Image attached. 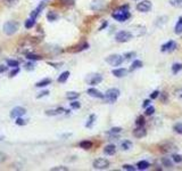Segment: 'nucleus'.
Returning a JSON list of instances; mask_svg holds the SVG:
<instances>
[{
	"label": "nucleus",
	"mask_w": 182,
	"mask_h": 171,
	"mask_svg": "<svg viewBox=\"0 0 182 171\" xmlns=\"http://www.w3.org/2000/svg\"><path fill=\"white\" fill-rule=\"evenodd\" d=\"M158 96H159V91H158V90H155V91H153V93L150 94V99H156Z\"/></svg>",
	"instance_id": "09e8293b"
},
{
	"label": "nucleus",
	"mask_w": 182,
	"mask_h": 171,
	"mask_svg": "<svg viewBox=\"0 0 182 171\" xmlns=\"http://www.w3.org/2000/svg\"><path fill=\"white\" fill-rule=\"evenodd\" d=\"M175 33L176 34H182V17L179 19L175 25Z\"/></svg>",
	"instance_id": "cd10ccee"
},
{
	"label": "nucleus",
	"mask_w": 182,
	"mask_h": 171,
	"mask_svg": "<svg viewBox=\"0 0 182 171\" xmlns=\"http://www.w3.org/2000/svg\"><path fill=\"white\" fill-rule=\"evenodd\" d=\"M39 14H40V13L38 12V10H37V9H35V10H33L32 13H31V19H37V16H38Z\"/></svg>",
	"instance_id": "3c124183"
},
{
	"label": "nucleus",
	"mask_w": 182,
	"mask_h": 171,
	"mask_svg": "<svg viewBox=\"0 0 182 171\" xmlns=\"http://www.w3.org/2000/svg\"><path fill=\"white\" fill-rule=\"evenodd\" d=\"M43 8H45V4H41V5H40L39 7H38V8H37V10H38V12H41V10H42V9H43Z\"/></svg>",
	"instance_id": "052dcab7"
},
{
	"label": "nucleus",
	"mask_w": 182,
	"mask_h": 171,
	"mask_svg": "<svg viewBox=\"0 0 182 171\" xmlns=\"http://www.w3.org/2000/svg\"><path fill=\"white\" fill-rule=\"evenodd\" d=\"M134 56H136V53H134V51H130V53H126V54H124V57H125V59H131V58H133Z\"/></svg>",
	"instance_id": "a18cd8bd"
},
{
	"label": "nucleus",
	"mask_w": 182,
	"mask_h": 171,
	"mask_svg": "<svg viewBox=\"0 0 182 171\" xmlns=\"http://www.w3.org/2000/svg\"><path fill=\"white\" fill-rule=\"evenodd\" d=\"M18 27H20L18 22H16V21H8L4 25V32L6 33L7 36H12V34H15L17 32Z\"/></svg>",
	"instance_id": "f03ea898"
},
{
	"label": "nucleus",
	"mask_w": 182,
	"mask_h": 171,
	"mask_svg": "<svg viewBox=\"0 0 182 171\" xmlns=\"http://www.w3.org/2000/svg\"><path fill=\"white\" fill-rule=\"evenodd\" d=\"M5 71H7V66H5V65H0V73H2V72H5Z\"/></svg>",
	"instance_id": "bf43d9fd"
},
{
	"label": "nucleus",
	"mask_w": 182,
	"mask_h": 171,
	"mask_svg": "<svg viewBox=\"0 0 182 171\" xmlns=\"http://www.w3.org/2000/svg\"><path fill=\"white\" fill-rule=\"evenodd\" d=\"M161 150L164 153H172L173 151L176 150V146L174 144H172V143H165V144L161 145Z\"/></svg>",
	"instance_id": "ddd939ff"
},
{
	"label": "nucleus",
	"mask_w": 182,
	"mask_h": 171,
	"mask_svg": "<svg viewBox=\"0 0 182 171\" xmlns=\"http://www.w3.org/2000/svg\"><path fill=\"white\" fill-rule=\"evenodd\" d=\"M34 23H35V19H26L25 21V24H24V26H25L26 29H31L33 25H34Z\"/></svg>",
	"instance_id": "f704fd0d"
},
{
	"label": "nucleus",
	"mask_w": 182,
	"mask_h": 171,
	"mask_svg": "<svg viewBox=\"0 0 182 171\" xmlns=\"http://www.w3.org/2000/svg\"><path fill=\"white\" fill-rule=\"evenodd\" d=\"M140 67H142V62L139 61V59H136V61H133V63H132V65H131L130 71L138 70V69H140Z\"/></svg>",
	"instance_id": "4be33fe9"
},
{
	"label": "nucleus",
	"mask_w": 182,
	"mask_h": 171,
	"mask_svg": "<svg viewBox=\"0 0 182 171\" xmlns=\"http://www.w3.org/2000/svg\"><path fill=\"white\" fill-rule=\"evenodd\" d=\"M25 113H26L25 108L21 107V106H17V107H15L12 110V112H10V118H15V119H17V118L23 116Z\"/></svg>",
	"instance_id": "9b49d317"
},
{
	"label": "nucleus",
	"mask_w": 182,
	"mask_h": 171,
	"mask_svg": "<svg viewBox=\"0 0 182 171\" xmlns=\"http://www.w3.org/2000/svg\"><path fill=\"white\" fill-rule=\"evenodd\" d=\"M166 22H167V17L166 16H162V17H159V19H157V21H156V26H163L164 24H166Z\"/></svg>",
	"instance_id": "a878e982"
},
{
	"label": "nucleus",
	"mask_w": 182,
	"mask_h": 171,
	"mask_svg": "<svg viewBox=\"0 0 182 171\" xmlns=\"http://www.w3.org/2000/svg\"><path fill=\"white\" fill-rule=\"evenodd\" d=\"M151 7H153V5L149 0H142L141 2H139L136 5V10L140 13H148L151 9Z\"/></svg>",
	"instance_id": "1a4fd4ad"
},
{
	"label": "nucleus",
	"mask_w": 182,
	"mask_h": 171,
	"mask_svg": "<svg viewBox=\"0 0 182 171\" xmlns=\"http://www.w3.org/2000/svg\"><path fill=\"white\" fill-rule=\"evenodd\" d=\"M18 72H20V69H18V67H15V70H14V71H12V72H10V76H16V74H17Z\"/></svg>",
	"instance_id": "864d4df0"
},
{
	"label": "nucleus",
	"mask_w": 182,
	"mask_h": 171,
	"mask_svg": "<svg viewBox=\"0 0 182 171\" xmlns=\"http://www.w3.org/2000/svg\"></svg>",
	"instance_id": "0e129e2a"
},
{
	"label": "nucleus",
	"mask_w": 182,
	"mask_h": 171,
	"mask_svg": "<svg viewBox=\"0 0 182 171\" xmlns=\"http://www.w3.org/2000/svg\"><path fill=\"white\" fill-rule=\"evenodd\" d=\"M48 94H49V91H48V90H45V91L40 93L39 95H38V98H41V97H43V96H47Z\"/></svg>",
	"instance_id": "603ef678"
},
{
	"label": "nucleus",
	"mask_w": 182,
	"mask_h": 171,
	"mask_svg": "<svg viewBox=\"0 0 182 171\" xmlns=\"http://www.w3.org/2000/svg\"><path fill=\"white\" fill-rule=\"evenodd\" d=\"M149 104H150V99H146V101H143V104H142V107H148L149 106Z\"/></svg>",
	"instance_id": "6e6d98bb"
},
{
	"label": "nucleus",
	"mask_w": 182,
	"mask_h": 171,
	"mask_svg": "<svg viewBox=\"0 0 182 171\" xmlns=\"http://www.w3.org/2000/svg\"><path fill=\"white\" fill-rule=\"evenodd\" d=\"M26 57L30 59V61H40V59H42V57L41 56H38V55H34L32 53H30V54H27Z\"/></svg>",
	"instance_id": "c9c22d12"
},
{
	"label": "nucleus",
	"mask_w": 182,
	"mask_h": 171,
	"mask_svg": "<svg viewBox=\"0 0 182 171\" xmlns=\"http://www.w3.org/2000/svg\"><path fill=\"white\" fill-rule=\"evenodd\" d=\"M108 25V23H107V22H106V21H105L104 23H103V25L100 26V27H99V31H101V30H104L105 27H106V26Z\"/></svg>",
	"instance_id": "13d9d810"
},
{
	"label": "nucleus",
	"mask_w": 182,
	"mask_h": 171,
	"mask_svg": "<svg viewBox=\"0 0 182 171\" xmlns=\"http://www.w3.org/2000/svg\"><path fill=\"white\" fill-rule=\"evenodd\" d=\"M80 147L83 148V150H90L91 147H92V143L89 141V140H82L80 143Z\"/></svg>",
	"instance_id": "393cba45"
},
{
	"label": "nucleus",
	"mask_w": 182,
	"mask_h": 171,
	"mask_svg": "<svg viewBox=\"0 0 182 171\" xmlns=\"http://www.w3.org/2000/svg\"><path fill=\"white\" fill-rule=\"evenodd\" d=\"M112 16L116 19V21H118V22H124V21L130 19L131 14L129 13V10H123V9H120L118 8L115 13L112 14Z\"/></svg>",
	"instance_id": "20e7f679"
},
{
	"label": "nucleus",
	"mask_w": 182,
	"mask_h": 171,
	"mask_svg": "<svg viewBox=\"0 0 182 171\" xmlns=\"http://www.w3.org/2000/svg\"><path fill=\"white\" fill-rule=\"evenodd\" d=\"M175 48H176V44H175V41H173V40H170L169 42H166L165 44H163L162 46V49L161 50L162 51H173V50H175Z\"/></svg>",
	"instance_id": "f8f14e48"
},
{
	"label": "nucleus",
	"mask_w": 182,
	"mask_h": 171,
	"mask_svg": "<svg viewBox=\"0 0 182 171\" xmlns=\"http://www.w3.org/2000/svg\"><path fill=\"white\" fill-rule=\"evenodd\" d=\"M120 96V90L117 88H111L106 91V94L104 95V99L106 101V103H114L118 98Z\"/></svg>",
	"instance_id": "7ed1b4c3"
},
{
	"label": "nucleus",
	"mask_w": 182,
	"mask_h": 171,
	"mask_svg": "<svg viewBox=\"0 0 182 171\" xmlns=\"http://www.w3.org/2000/svg\"><path fill=\"white\" fill-rule=\"evenodd\" d=\"M123 170H128V171H134L136 168L133 165H130V164H124L123 165Z\"/></svg>",
	"instance_id": "de8ad7c7"
},
{
	"label": "nucleus",
	"mask_w": 182,
	"mask_h": 171,
	"mask_svg": "<svg viewBox=\"0 0 182 171\" xmlns=\"http://www.w3.org/2000/svg\"><path fill=\"white\" fill-rule=\"evenodd\" d=\"M146 115H153V114L155 113V107L154 106H148V107L146 108Z\"/></svg>",
	"instance_id": "79ce46f5"
},
{
	"label": "nucleus",
	"mask_w": 182,
	"mask_h": 171,
	"mask_svg": "<svg viewBox=\"0 0 182 171\" xmlns=\"http://www.w3.org/2000/svg\"><path fill=\"white\" fill-rule=\"evenodd\" d=\"M132 39L130 31H120L115 36V40L117 42H128Z\"/></svg>",
	"instance_id": "0eeeda50"
},
{
	"label": "nucleus",
	"mask_w": 182,
	"mask_h": 171,
	"mask_svg": "<svg viewBox=\"0 0 182 171\" xmlns=\"http://www.w3.org/2000/svg\"><path fill=\"white\" fill-rule=\"evenodd\" d=\"M0 53H1V46H0Z\"/></svg>",
	"instance_id": "e2e57ef3"
},
{
	"label": "nucleus",
	"mask_w": 182,
	"mask_h": 171,
	"mask_svg": "<svg viewBox=\"0 0 182 171\" xmlns=\"http://www.w3.org/2000/svg\"><path fill=\"white\" fill-rule=\"evenodd\" d=\"M71 107H72V108H75V110H78V108L81 107V104H80L79 101H72Z\"/></svg>",
	"instance_id": "49530a36"
},
{
	"label": "nucleus",
	"mask_w": 182,
	"mask_h": 171,
	"mask_svg": "<svg viewBox=\"0 0 182 171\" xmlns=\"http://www.w3.org/2000/svg\"><path fill=\"white\" fill-rule=\"evenodd\" d=\"M25 66H26V70H33L34 69V64L32 63H27Z\"/></svg>",
	"instance_id": "5fc2aeb1"
},
{
	"label": "nucleus",
	"mask_w": 182,
	"mask_h": 171,
	"mask_svg": "<svg viewBox=\"0 0 182 171\" xmlns=\"http://www.w3.org/2000/svg\"><path fill=\"white\" fill-rule=\"evenodd\" d=\"M136 167H138V168H136L138 170H146V169H148L149 163H148L147 161H140V162H138Z\"/></svg>",
	"instance_id": "5701e85b"
},
{
	"label": "nucleus",
	"mask_w": 182,
	"mask_h": 171,
	"mask_svg": "<svg viewBox=\"0 0 182 171\" xmlns=\"http://www.w3.org/2000/svg\"><path fill=\"white\" fill-rule=\"evenodd\" d=\"M143 124H145V118H143L142 115L138 116V119L136 121V127H143Z\"/></svg>",
	"instance_id": "e433bc0d"
},
{
	"label": "nucleus",
	"mask_w": 182,
	"mask_h": 171,
	"mask_svg": "<svg viewBox=\"0 0 182 171\" xmlns=\"http://www.w3.org/2000/svg\"><path fill=\"white\" fill-rule=\"evenodd\" d=\"M87 81L91 86H96V84H98V83H100L103 81V76H100V74H98V73L90 74V76L87 78Z\"/></svg>",
	"instance_id": "9d476101"
},
{
	"label": "nucleus",
	"mask_w": 182,
	"mask_h": 171,
	"mask_svg": "<svg viewBox=\"0 0 182 171\" xmlns=\"http://www.w3.org/2000/svg\"><path fill=\"white\" fill-rule=\"evenodd\" d=\"M4 139V136H0V140H2Z\"/></svg>",
	"instance_id": "680f3d73"
},
{
	"label": "nucleus",
	"mask_w": 182,
	"mask_h": 171,
	"mask_svg": "<svg viewBox=\"0 0 182 171\" xmlns=\"http://www.w3.org/2000/svg\"><path fill=\"white\" fill-rule=\"evenodd\" d=\"M68 76H70V72L68 71H66V72H63L60 76H58V82L59 83H64L67 81V79H68Z\"/></svg>",
	"instance_id": "412c9836"
},
{
	"label": "nucleus",
	"mask_w": 182,
	"mask_h": 171,
	"mask_svg": "<svg viewBox=\"0 0 182 171\" xmlns=\"http://www.w3.org/2000/svg\"><path fill=\"white\" fill-rule=\"evenodd\" d=\"M175 96L178 97V98H180V99H182V88H179L175 90Z\"/></svg>",
	"instance_id": "8fccbe9b"
},
{
	"label": "nucleus",
	"mask_w": 182,
	"mask_h": 171,
	"mask_svg": "<svg viewBox=\"0 0 182 171\" xmlns=\"http://www.w3.org/2000/svg\"><path fill=\"white\" fill-rule=\"evenodd\" d=\"M115 152H116V147H115V145H107L104 148V153L105 154H107V155H114Z\"/></svg>",
	"instance_id": "6ab92c4d"
},
{
	"label": "nucleus",
	"mask_w": 182,
	"mask_h": 171,
	"mask_svg": "<svg viewBox=\"0 0 182 171\" xmlns=\"http://www.w3.org/2000/svg\"><path fill=\"white\" fill-rule=\"evenodd\" d=\"M34 46H35V42L33 41V39H27V40H24V41L20 44L18 51L27 55V54H30V53H32L33 51Z\"/></svg>",
	"instance_id": "f257e3e1"
},
{
	"label": "nucleus",
	"mask_w": 182,
	"mask_h": 171,
	"mask_svg": "<svg viewBox=\"0 0 182 171\" xmlns=\"http://www.w3.org/2000/svg\"><path fill=\"white\" fill-rule=\"evenodd\" d=\"M181 70H182V64H180V63L173 64V66H172V72H173L174 74H176L179 71H181Z\"/></svg>",
	"instance_id": "72a5a7b5"
},
{
	"label": "nucleus",
	"mask_w": 182,
	"mask_h": 171,
	"mask_svg": "<svg viewBox=\"0 0 182 171\" xmlns=\"http://www.w3.org/2000/svg\"><path fill=\"white\" fill-rule=\"evenodd\" d=\"M170 5L176 8H182V0H170Z\"/></svg>",
	"instance_id": "2f4dec72"
},
{
	"label": "nucleus",
	"mask_w": 182,
	"mask_h": 171,
	"mask_svg": "<svg viewBox=\"0 0 182 171\" xmlns=\"http://www.w3.org/2000/svg\"><path fill=\"white\" fill-rule=\"evenodd\" d=\"M65 110L63 107H56V108H51V110H47L46 111V114L49 115V116H54V115H59V114L64 113Z\"/></svg>",
	"instance_id": "dca6fc26"
},
{
	"label": "nucleus",
	"mask_w": 182,
	"mask_h": 171,
	"mask_svg": "<svg viewBox=\"0 0 182 171\" xmlns=\"http://www.w3.org/2000/svg\"><path fill=\"white\" fill-rule=\"evenodd\" d=\"M172 158H173V161L176 162V163H181L182 162V155H180V154H174L172 156Z\"/></svg>",
	"instance_id": "37998d69"
},
{
	"label": "nucleus",
	"mask_w": 182,
	"mask_h": 171,
	"mask_svg": "<svg viewBox=\"0 0 182 171\" xmlns=\"http://www.w3.org/2000/svg\"><path fill=\"white\" fill-rule=\"evenodd\" d=\"M5 160H6V155H5L4 153L0 152V163H1V162H4Z\"/></svg>",
	"instance_id": "4d7b16f0"
},
{
	"label": "nucleus",
	"mask_w": 182,
	"mask_h": 171,
	"mask_svg": "<svg viewBox=\"0 0 182 171\" xmlns=\"http://www.w3.org/2000/svg\"><path fill=\"white\" fill-rule=\"evenodd\" d=\"M146 27L142 25H132L130 27V33L132 36V38H139L142 37L143 34L146 33Z\"/></svg>",
	"instance_id": "39448f33"
},
{
	"label": "nucleus",
	"mask_w": 182,
	"mask_h": 171,
	"mask_svg": "<svg viewBox=\"0 0 182 171\" xmlns=\"http://www.w3.org/2000/svg\"><path fill=\"white\" fill-rule=\"evenodd\" d=\"M7 65L8 66H12V67H18V62L17 61H14V59H8L7 61Z\"/></svg>",
	"instance_id": "ea45409f"
},
{
	"label": "nucleus",
	"mask_w": 182,
	"mask_h": 171,
	"mask_svg": "<svg viewBox=\"0 0 182 171\" xmlns=\"http://www.w3.org/2000/svg\"><path fill=\"white\" fill-rule=\"evenodd\" d=\"M16 124H17V126H25L26 120L22 119V116H21V118H17V120H16Z\"/></svg>",
	"instance_id": "c03bdc74"
},
{
	"label": "nucleus",
	"mask_w": 182,
	"mask_h": 171,
	"mask_svg": "<svg viewBox=\"0 0 182 171\" xmlns=\"http://www.w3.org/2000/svg\"><path fill=\"white\" fill-rule=\"evenodd\" d=\"M95 120H96V115H95V114H91L90 116H89V119H88V122L85 123V127L91 128L92 127V124L95 123Z\"/></svg>",
	"instance_id": "c85d7f7f"
},
{
	"label": "nucleus",
	"mask_w": 182,
	"mask_h": 171,
	"mask_svg": "<svg viewBox=\"0 0 182 171\" xmlns=\"http://www.w3.org/2000/svg\"><path fill=\"white\" fill-rule=\"evenodd\" d=\"M51 171H67L68 168L67 167H63V165H59V167H54L50 169Z\"/></svg>",
	"instance_id": "a19ab883"
},
{
	"label": "nucleus",
	"mask_w": 182,
	"mask_h": 171,
	"mask_svg": "<svg viewBox=\"0 0 182 171\" xmlns=\"http://www.w3.org/2000/svg\"><path fill=\"white\" fill-rule=\"evenodd\" d=\"M124 57L121 56V55H117V54H114V55H111L106 58V62L112 65V66H118L123 63Z\"/></svg>",
	"instance_id": "423d86ee"
},
{
	"label": "nucleus",
	"mask_w": 182,
	"mask_h": 171,
	"mask_svg": "<svg viewBox=\"0 0 182 171\" xmlns=\"http://www.w3.org/2000/svg\"><path fill=\"white\" fill-rule=\"evenodd\" d=\"M49 83H51V80H50V79H43V80L39 81L35 86H37V87H46V86H48Z\"/></svg>",
	"instance_id": "7c9ffc66"
},
{
	"label": "nucleus",
	"mask_w": 182,
	"mask_h": 171,
	"mask_svg": "<svg viewBox=\"0 0 182 171\" xmlns=\"http://www.w3.org/2000/svg\"><path fill=\"white\" fill-rule=\"evenodd\" d=\"M79 96H80V94H79V93H75V91H70V93H67V94H66V98H67V99H70V101H75L76 98H79Z\"/></svg>",
	"instance_id": "b1692460"
},
{
	"label": "nucleus",
	"mask_w": 182,
	"mask_h": 171,
	"mask_svg": "<svg viewBox=\"0 0 182 171\" xmlns=\"http://www.w3.org/2000/svg\"><path fill=\"white\" fill-rule=\"evenodd\" d=\"M132 141H130V140H123L122 143H121V150L122 151H129V150H131L132 148Z\"/></svg>",
	"instance_id": "aec40b11"
},
{
	"label": "nucleus",
	"mask_w": 182,
	"mask_h": 171,
	"mask_svg": "<svg viewBox=\"0 0 182 171\" xmlns=\"http://www.w3.org/2000/svg\"><path fill=\"white\" fill-rule=\"evenodd\" d=\"M5 4L8 7H14L18 4V0H5Z\"/></svg>",
	"instance_id": "58836bf2"
},
{
	"label": "nucleus",
	"mask_w": 182,
	"mask_h": 171,
	"mask_svg": "<svg viewBox=\"0 0 182 171\" xmlns=\"http://www.w3.org/2000/svg\"><path fill=\"white\" fill-rule=\"evenodd\" d=\"M112 73H113V76H116V78H123L124 76H126L128 71L125 70V69H115V70L112 71Z\"/></svg>",
	"instance_id": "a211bd4d"
},
{
	"label": "nucleus",
	"mask_w": 182,
	"mask_h": 171,
	"mask_svg": "<svg viewBox=\"0 0 182 171\" xmlns=\"http://www.w3.org/2000/svg\"><path fill=\"white\" fill-rule=\"evenodd\" d=\"M88 95L91 96V97H95V98H104V94H101L99 90L95 88L88 89Z\"/></svg>",
	"instance_id": "f3484780"
},
{
	"label": "nucleus",
	"mask_w": 182,
	"mask_h": 171,
	"mask_svg": "<svg viewBox=\"0 0 182 171\" xmlns=\"http://www.w3.org/2000/svg\"><path fill=\"white\" fill-rule=\"evenodd\" d=\"M147 135V131L143 127H136L134 130H133V136L136 138H142Z\"/></svg>",
	"instance_id": "2eb2a0df"
},
{
	"label": "nucleus",
	"mask_w": 182,
	"mask_h": 171,
	"mask_svg": "<svg viewBox=\"0 0 182 171\" xmlns=\"http://www.w3.org/2000/svg\"><path fill=\"white\" fill-rule=\"evenodd\" d=\"M47 19H48V21H50V22H54V21H56V19H58V15L55 13V12H49V13L47 14Z\"/></svg>",
	"instance_id": "c756f323"
},
{
	"label": "nucleus",
	"mask_w": 182,
	"mask_h": 171,
	"mask_svg": "<svg viewBox=\"0 0 182 171\" xmlns=\"http://www.w3.org/2000/svg\"><path fill=\"white\" fill-rule=\"evenodd\" d=\"M173 130H174L176 133L182 135V122H178V123H175L174 127H173Z\"/></svg>",
	"instance_id": "473e14b6"
},
{
	"label": "nucleus",
	"mask_w": 182,
	"mask_h": 171,
	"mask_svg": "<svg viewBox=\"0 0 182 171\" xmlns=\"http://www.w3.org/2000/svg\"><path fill=\"white\" fill-rule=\"evenodd\" d=\"M105 6V2L103 0H93L92 2H91L90 5V8L92 10H100V9H103Z\"/></svg>",
	"instance_id": "4468645a"
},
{
	"label": "nucleus",
	"mask_w": 182,
	"mask_h": 171,
	"mask_svg": "<svg viewBox=\"0 0 182 171\" xmlns=\"http://www.w3.org/2000/svg\"><path fill=\"white\" fill-rule=\"evenodd\" d=\"M162 163H163V165L166 167V168H172V167H173V162L170 160V158H163Z\"/></svg>",
	"instance_id": "bb28decb"
},
{
	"label": "nucleus",
	"mask_w": 182,
	"mask_h": 171,
	"mask_svg": "<svg viewBox=\"0 0 182 171\" xmlns=\"http://www.w3.org/2000/svg\"><path fill=\"white\" fill-rule=\"evenodd\" d=\"M109 167V161L106 160V158H97L93 161V168L97 169V170H105Z\"/></svg>",
	"instance_id": "6e6552de"
},
{
	"label": "nucleus",
	"mask_w": 182,
	"mask_h": 171,
	"mask_svg": "<svg viewBox=\"0 0 182 171\" xmlns=\"http://www.w3.org/2000/svg\"><path fill=\"white\" fill-rule=\"evenodd\" d=\"M121 131H122V128H120V127H114V128H112L111 130H109L108 135H117V133H120Z\"/></svg>",
	"instance_id": "4c0bfd02"
}]
</instances>
